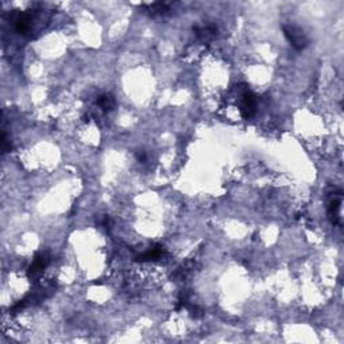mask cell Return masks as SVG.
<instances>
[{
    "label": "cell",
    "instance_id": "obj_4",
    "mask_svg": "<svg viewBox=\"0 0 344 344\" xmlns=\"http://www.w3.org/2000/svg\"><path fill=\"white\" fill-rule=\"evenodd\" d=\"M194 31H195V35L198 39L201 40V42H208V40H211L215 35H217V33H218V29H217V26L215 24H207V26H205V27H195L194 29Z\"/></svg>",
    "mask_w": 344,
    "mask_h": 344
},
{
    "label": "cell",
    "instance_id": "obj_1",
    "mask_svg": "<svg viewBox=\"0 0 344 344\" xmlns=\"http://www.w3.org/2000/svg\"><path fill=\"white\" fill-rule=\"evenodd\" d=\"M282 31L287 40L291 43V46L296 50H304L310 45V38L307 36L304 30L298 27L296 24H284Z\"/></svg>",
    "mask_w": 344,
    "mask_h": 344
},
{
    "label": "cell",
    "instance_id": "obj_7",
    "mask_svg": "<svg viewBox=\"0 0 344 344\" xmlns=\"http://www.w3.org/2000/svg\"><path fill=\"white\" fill-rule=\"evenodd\" d=\"M15 30H17L19 34H27L30 31V22L31 19L27 14H19L17 17H15Z\"/></svg>",
    "mask_w": 344,
    "mask_h": 344
},
{
    "label": "cell",
    "instance_id": "obj_2",
    "mask_svg": "<svg viewBox=\"0 0 344 344\" xmlns=\"http://www.w3.org/2000/svg\"><path fill=\"white\" fill-rule=\"evenodd\" d=\"M256 106H257V103H256V96L253 94L249 89H245L243 92L241 93V115L245 117V119H249L252 116L256 115Z\"/></svg>",
    "mask_w": 344,
    "mask_h": 344
},
{
    "label": "cell",
    "instance_id": "obj_5",
    "mask_svg": "<svg viewBox=\"0 0 344 344\" xmlns=\"http://www.w3.org/2000/svg\"><path fill=\"white\" fill-rule=\"evenodd\" d=\"M49 262H50L49 254H47V253H39V254L35 257L34 262L30 266V275H36V273H39L40 270H43L46 268Z\"/></svg>",
    "mask_w": 344,
    "mask_h": 344
},
{
    "label": "cell",
    "instance_id": "obj_8",
    "mask_svg": "<svg viewBox=\"0 0 344 344\" xmlns=\"http://www.w3.org/2000/svg\"><path fill=\"white\" fill-rule=\"evenodd\" d=\"M145 7L149 15H166L171 11L170 3H152V4H147Z\"/></svg>",
    "mask_w": 344,
    "mask_h": 344
},
{
    "label": "cell",
    "instance_id": "obj_6",
    "mask_svg": "<svg viewBox=\"0 0 344 344\" xmlns=\"http://www.w3.org/2000/svg\"><path fill=\"white\" fill-rule=\"evenodd\" d=\"M97 105L103 112H110L116 106V100L110 93H103L97 98Z\"/></svg>",
    "mask_w": 344,
    "mask_h": 344
},
{
    "label": "cell",
    "instance_id": "obj_3",
    "mask_svg": "<svg viewBox=\"0 0 344 344\" xmlns=\"http://www.w3.org/2000/svg\"><path fill=\"white\" fill-rule=\"evenodd\" d=\"M166 254V250L163 249L161 246H155V247H151V249H148L147 252L141 253L140 256H138V261H140V262H149V261H157V259H160L163 256Z\"/></svg>",
    "mask_w": 344,
    "mask_h": 344
}]
</instances>
